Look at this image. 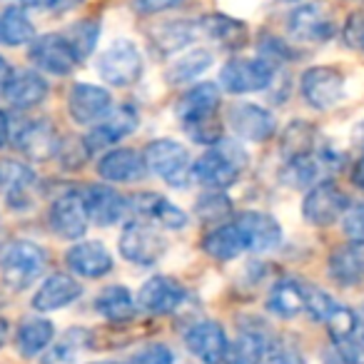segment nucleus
<instances>
[{"label":"nucleus","mask_w":364,"mask_h":364,"mask_svg":"<svg viewBox=\"0 0 364 364\" xmlns=\"http://www.w3.org/2000/svg\"><path fill=\"white\" fill-rule=\"evenodd\" d=\"M142 160L147 170L155 172L170 188H185L193 175V160H190L188 147L170 137H157L147 142V147L142 150Z\"/></svg>","instance_id":"f257e3e1"},{"label":"nucleus","mask_w":364,"mask_h":364,"mask_svg":"<svg viewBox=\"0 0 364 364\" xmlns=\"http://www.w3.org/2000/svg\"><path fill=\"white\" fill-rule=\"evenodd\" d=\"M46 264L48 255L41 245L18 240V242L8 245V250L0 257V277L11 289L21 292V289L31 287L46 272Z\"/></svg>","instance_id":"f03ea898"},{"label":"nucleus","mask_w":364,"mask_h":364,"mask_svg":"<svg viewBox=\"0 0 364 364\" xmlns=\"http://www.w3.org/2000/svg\"><path fill=\"white\" fill-rule=\"evenodd\" d=\"M142 60L140 48L127 38L112 41L97 58V75L112 87H130L142 77Z\"/></svg>","instance_id":"7ed1b4c3"},{"label":"nucleus","mask_w":364,"mask_h":364,"mask_svg":"<svg viewBox=\"0 0 364 364\" xmlns=\"http://www.w3.org/2000/svg\"><path fill=\"white\" fill-rule=\"evenodd\" d=\"M117 247H120V255L127 262L140 264V267H150V264L160 262L165 257L167 240L155 225L135 220V223L125 225Z\"/></svg>","instance_id":"20e7f679"},{"label":"nucleus","mask_w":364,"mask_h":364,"mask_svg":"<svg viewBox=\"0 0 364 364\" xmlns=\"http://www.w3.org/2000/svg\"><path fill=\"white\" fill-rule=\"evenodd\" d=\"M349 200L347 195L339 190V185H334L332 180H319L317 185L307 190L302 200V218L309 225L317 228H329L337 220H342V215L347 213Z\"/></svg>","instance_id":"39448f33"},{"label":"nucleus","mask_w":364,"mask_h":364,"mask_svg":"<svg viewBox=\"0 0 364 364\" xmlns=\"http://www.w3.org/2000/svg\"><path fill=\"white\" fill-rule=\"evenodd\" d=\"M274 73L277 70L259 58H250V60L235 58V60L225 63L220 70V85L232 95H247V92H259L272 85Z\"/></svg>","instance_id":"423d86ee"},{"label":"nucleus","mask_w":364,"mask_h":364,"mask_svg":"<svg viewBox=\"0 0 364 364\" xmlns=\"http://www.w3.org/2000/svg\"><path fill=\"white\" fill-rule=\"evenodd\" d=\"M299 90L304 102L314 110H332L344 97V77L332 65H314L302 73Z\"/></svg>","instance_id":"0eeeda50"},{"label":"nucleus","mask_w":364,"mask_h":364,"mask_svg":"<svg viewBox=\"0 0 364 364\" xmlns=\"http://www.w3.org/2000/svg\"><path fill=\"white\" fill-rule=\"evenodd\" d=\"M185 347L203 364H225L230 352V339L220 322L203 319L185 332Z\"/></svg>","instance_id":"6e6552de"},{"label":"nucleus","mask_w":364,"mask_h":364,"mask_svg":"<svg viewBox=\"0 0 364 364\" xmlns=\"http://www.w3.org/2000/svg\"><path fill=\"white\" fill-rule=\"evenodd\" d=\"M235 228L242 237L245 250H252V252H269L282 242V228L269 213L247 210L235 220Z\"/></svg>","instance_id":"1a4fd4ad"},{"label":"nucleus","mask_w":364,"mask_h":364,"mask_svg":"<svg viewBox=\"0 0 364 364\" xmlns=\"http://www.w3.org/2000/svg\"><path fill=\"white\" fill-rule=\"evenodd\" d=\"M185 287L175 277L167 274H155L147 282H142L135 302L142 312L147 314H172L182 302H185Z\"/></svg>","instance_id":"9d476101"},{"label":"nucleus","mask_w":364,"mask_h":364,"mask_svg":"<svg viewBox=\"0 0 364 364\" xmlns=\"http://www.w3.org/2000/svg\"><path fill=\"white\" fill-rule=\"evenodd\" d=\"M31 60L50 75H70L80 63L65 36H58V33H48L33 41Z\"/></svg>","instance_id":"9b49d317"},{"label":"nucleus","mask_w":364,"mask_h":364,"mask_svg":"<svg viewBox=\"0 0 364 364\" xmlns=\"http://www.w3.org/2000/svg\"><path fill=\"white\" fill-rule=\"evenodd\" d=\"M287 31L294 41L299 43H327L334 33V21L329 18V13L317 3H304V6L294 8L289 13Z\"/></svg>","instance_id":"f8f14e48"},{"label":"nucleus","mask_w":364,"mask_h":364,"mask_svg":"<svg viewBox=\"0 0 364 364\" xmlns=\"http://www.w3.org/2000/svg\"><path fill=\"white\" fill-rule=\"evenodd\" d=\"M68 110L77 125H97L112 110V97L105 87L77 82L68 95Z\"/></svg>","instance_id":"ddd939ff"},{"label":"nucleus","mask_w":364,"mask_h":364,"mask_svg":"<svg viewBox=\"0 0 364 364\" xmlns=\"http://www.w3.org/2000/svg\"><path fill=\"white\" fill-rule=\"evenodd\" d=\"M228 120L230 127L237 132V137H242L247 142H264L277 130V122H274L272 112L255 105V102H235L230 107Z\"/></svg>","instance_id":"4468645a"},{"label":"nucleus","mask_w":364,"mask_h":364,"mask_svg":"<svg viewBox=\"0 0 364 364\" xmlns=\"http://www.w3.org/2000/svg\"><path fill=\"white\" fill-rule=\"evenodd\" d=\"M80 195L87 220L92 225H100V228H110V225L120 223L127 210H130L127 208V200L117 190H112L110 185H90Z\"/></svg>","instance_id":"2eb2a0df"},{"label":"nucleus","mask_w":364,"mask_h":364,"mask_svg":"<svg viewBox=\"0 0 364 364\" xmlns=\"http://www.w3.org/2000/svg\"><path fill=\"white\" fill-rule=\"evenodd\" d=\"M87 213L80 193H65L50 205V228L63 240H80L87 232Z\"/></svg>","instance_id":"dca6fc26"},{"label":"nucleus","mask_w":364,"mask_h":364,"mask_svg":"<svg viewBox=\"0 0 364 364\" xmlns=\"http://www.w3.org/2000/svg\"><path fill=\"white\" fill-rule=\"evenodd\" d=\"M242 172V167L220 147H213L210 152H205L198 162L193 165V177L213 190H228L230 185H235Z\"/></svg>","instance_id":"f3484780"},{"label":"nucleus","mask_w":364,"mask_h":364,"mask_svg":"<svg viewBox=\"0 0 364 364\" xmlns=\"http://www.w3.org/2000/svg\"><path fill=\"white\" fill-rule=\"evenodd\" d=\"M137 122H140V115L132 105H120L115 110H110L100 122L95 125V130L87 137H82L87 145V150H100V147L115 145L122 137H127L130 132H135Z\"/></svg>","instance_id":"a211bd4d"},{"label":"nucleus","mask_w":364,"mask_h":364,"mask_svg":"<svg viewBox=\"0 0 364 364\" xmlns=\"http://www.w3.org/2000/svg\"><path fill=\"white\" fill-rule=\"evenodd\" d=\"M16 147L31 160H50L60 152V135L48 120H33L18 130Z\"/></svg>","instance_id":"6ab92c4d"},{"label":"nucleus","mask_w":364,"mask_h":364,"mask_svg":"<svg viewBox=\"0 0 364 364\" xmlns=\"http://www.w3.org/2000/svg\"><path fill=\"white\" fill-rule=\"evenodd\" d=\"M97 175L105 182H140L147 175L145 160L132 147H115L107 150L97 162Z\"/></svg>","instance_id":"aec40b11"},{"label":"nucleus","mask_w":364,"mask_h":364,"mask_svg":"<svg viewBox=\"0 0 364 364\" xmlns=\"http://www.w3.org/2000/svg\"><path fill=\"white\" fill-rule=\"evenodd\" d=\"M68 267L73 269L75 274L87 279H100L105 277L107 272L112 269V255L110 250L105 247L97 240H87V242H77L75 247L68 250L65 255Z\"/></svg>","instance_id":"412c9836"},{"label":"nucleus","mask_w":364,"mask_h":364,"mask_svg":"<svg viewBox=\"0 0 364 364\" xmlns=\"http://www.w3.org/2000/svg\"><path fill=\"white\" fill-rule=\"evenodd\" d=\"M50 87H48V80L36 70H18L11 75V80L3 87V95L18 110H31V107L41 105L48 97Z\"/></svg>","instance_id":"4be33fe9"},{"label":"nucleus","mask_w":364,"mask_h":364,"mask_svg":"<svg viewBox=\"0 0 364 364\" xmlns=\"http://www.w3.org/2000/svg\"><path fill=\"white\" fill-rule=\"evenodd\" d=\"M220 102H223V95H220V87L215 82H200V85L190 87L185 95L180 97L175 112L180 117L182 125L195 120H205V117L218 115Z\"/></svg>","instance_id":"5701e85b"},{"label":"nucleus","mask_w":364,"mask_h":364,"mask_svg":"<svg viewBox=\"0 0 364 364\" xmlns=\"http://www.w3.org/2000/svg\"><path fill=\"white\" fill-rule=\"evenodd\" d=\"M82 294V287L75 277L70 274H50L46 282L38 287L36 297H33V307L38 312H55V309H63L68 304H73L77 297Z\"/></svg>","instance_id":"b1692460"},{"label":"nucleus","mask_w":364,"mask_h":364,"mask_svg":"<svg viewBox=\"0 0 364 364\" xmlns=\"http://www.w3.org/2000/svg\"><path fill=\"white\" fill-rule=\"evenodd\" d=\"M329 277L342 287H354L364 279V245L344 242L329 255Z\"/></svg>","instance_id":"393cba45"},{"label":"nucleus","mask_w":364,"mask_h":364,"mask_svg":"<svg viewBox=\"0 0 364 364\" xmlns=\"http://www.w3.org/2000/svg\"><path fill=\"white\" fill-rule=\"evenodd\" d=\"M200 33L210 38V41L220 43L228 50H240V48L247 46L250 41V28L245 26L242 21L230 16H220V13H213V16H203L198 21Z\"/></svg>","instance_id":"a878e982"},{"label":"nucleus","mask_w":364,"mask_h":364,"mask_svg":"<svg viewBox=\"0 0 364 364\" xmlns=\"http://www.w3.org/2000/svg\"><path fill=\"white\" fill-rule=\"evenodd\" d=\"M95 309L100 317H105L112 324H125L135 317L137 302L132 292L122 284H110L95 297Z\"/></svg>","instance_id":"bb28decb"},{"label":"nucleus","mask_w":364,"mask_h":364,"mask_svg":"<svg viewBox=\"0 0 364 364\" xmlns=\"http://www.w3.org/2000/svg\"><path fill=\"white\" fill-rule=\"evenodd\" d=\"M55 339V324L46 317L23 319L16 334V347L23 357H38L43 354Z\"/></svg>","instance_id":"cd10ccee"},{"label":"nucleus","mask_w":364,"mask_h":364,"mask_svg":"<svg viewBox=\"0 0 364 364\" xmlns=\"http://www.w3.org/2000/svg\"><path fill=\"white\" fill-rule=\"evenodd\" d=\"M200 33L198 23H188V21H170V23H160L150 31V41L155 46V50L160 55H170L177 53L182 48H188V43H193Z\"/></svg>","instance_id":"c85d7f7f"},{"label":"nucleus","mask_w":364,"mask_h":364,"mask_svg":"<svg viewBox=\"0 0 364 364\" xmlns=\"http://www.w3.org/2000/svg\"><path fill=\"white\" fill-rule=\"evenodd\" d=\"M203 250L208 257L218 259V262H230V259L240 257L245 252V242L240 237L237 228L232 225H218L203 237Z\"/></svg>","instance_id":"c756f323"},{"label":"nucleus","mask_w":364,"mask_h":364,"mask_svg":"<svg viewBox=\"0 0 364 364\" xmlns=\"http://www.w3.org/2000/svg\"><path fill=\"white\" fill-rule=\"evenodd\" d=\"M267 309L274 317L294 319L304 312V292L302 284L294 279H279L267 294Z\"/></svg>","instance_id":"7c9ffc66"},{"label":"nucleus","mask_w":364,"mask_h":364,"mask_svg":"<svg viewBox=\"0 0 364 364\" xmlns=\"http://www.w3.org/2000/svg\"><path fill=\"white\" fill-rule=\"evenodd\" d=\"M0 185L6 188L11 208H28L31 205V188L36 185V175L23 165H3L0 167Z\"/></svg>","instance_id":"2f4dec72"},{"label":"nucleus","mask_w":364,"mask_h":364,"mask_svg":"<svg viewBox=\"0 0 364 364\" xmlns=\"http://www.w3.org/2000/svg\"><path fill=\"white\" fill-rule=\"evenodd\" d=\"M213 53L205 50V48H198V50H190L188 55L177 58L165 73V80L172 82V85H185V82L195 80V77L205 75V73L213 68Z\"/></svg>","instance_id":"473e14b6"},{"label":"nucleus","mask_w":364,"mask_h":364,"mask_svg":"<svg viewBox=\"0 0 364 364\" xmlns=\"http://www.w3.org/2000/svg\"><path fill=\"white\" fill-rule=\"evenodd\" d=\"M33 41H36V26L31 23V18L18 6L6 8V13L0 16V43L8 48H18Z\"/></svg>","instance_id":"72a5a7b5"},{"label":"nucleus","mask_w":364,"mask_h":364,"mask_svg":"<svg viewBox=\"0 0 364 364\" xmlns=\"http://www.w3.org/2000/svg\"><path fill=\"white\" fill-rule=\"evenodd\" d=\"M314 142H317V130H314V125H309V122H304V120H294L284 127L279 150H282L287 162L299 160V157L312 155Z\"/></svg>","instance_id":"f704fd0d"},{"label":"nucleus","mask_w":364,"mask_h":364,"mask_svg":"<svg viewBox=\"0 0 364 364\" xmlns=\"http://www.w3.org/2000/svg\"><path fill=\"white\" fill-rule=\"evenodd\" d=\"M327 324V332H329V339L332 344L337 342H347L352 339L354 334L359 332V317L352 307H344V304H337V307L329 312V317L324 319Z\"/></svg>","instance_id":"c9c22d12"},{"label":"nucleus","mask_w":364,"mask_h":364,"mask_svg":"<svg viewBox=\"0 0 364 364\" xmlns=\"http://www.w3.org/2000/svg\"><path fill=\"white\" fill-rule=\"evenodd\" d=\"M87 344V332L85 329H70L65 337L58 344L46 349V357H43V364H68L80 354V349Z\"/></svg>","instance_id":"e433bc0d"},{"label":"nucleus","mask_w":364,"mask_h":364,"mask_svg":"<svg viewBox=\"0 0 364 364\" xmlns=\"http://www.w3.org/2000/svg\"><path fill=\"white\" fill-rule=\"evenodd\" d=\"M97 38H100V23L95 21H80L75 26H70V31L65 33V41L70 43L77 60H82V58H87L95 50Z\"/></svg>","instance_id":"4c0bfd02"},{"label":"nucleus","mask_w":364,"mask_h":364,"mask_svg":"<svg viewBox=\"0 0 364 364\" xmlns=\"http://www.w3.org/2000/svg\"><path fill=\"white\" fill-rule=\"evenodd\" d=\"M230 213H232V200L223 190L200 195L195 203V215L205 223H223L225 218H230Z\"/></svg>","instance_id":"58836bf2"},{"label":"nucleus","mask_w":364,"mask_h":364,"mask_svg":"<svg viewBox=\"0 0 364 364\" xmlns=\"http://www.w3.org/2000/svg\"><path fill=\"white\" fill-rule=\"evenodd\" d=\"M319 167H322V162L314 155H307V157H299V160H289L282 177L292 188H307V185H317Z\"/></svg>","instance_id":"ea45409f"},{"label":"nucleus","mask_w":364,"mask_h":364,"mask_svg":"<svg viewBox=\"0 0 364 364\" xmlns=\"http://www.w3.org/2000/svg\"><path fill=\"white\" fill-rule=\"evenodd\" d=\"M302 292H304V312L314 322H324L329 317V312L337 307V302L322 287H317V284H302Z\"/></svg>","instance_id":"a19ab883"},{"label":"nucleus","mask_w":364,"mask_h":364,"mask_svg":"<svg viewBox=\"0 0 364 364\" xmlns=\"http://www.w3.org/2000/svg\"><path fill=\"white\" fill-rule=\"evenodd\" d=\"M255 364H304V359L297 347L282 342V339H272Z\"/></svg>","instance_id":"79ce46f5"},{"label":"nucleus","mask_w":364,"mask_h":364,"mask_svg":"<svg viewBox=\"0 0 364 364\" xmlns=\"http://www.w3.org/2000/svg\"><path fill=\"white\" fill-rule=\"evenodd\" d=\"M185 132L193 137L195 142L200 145H218L223 140V122L218 120V115L213 117H205V120H195L185 125Z\"/></svg>","instance_id":"37998d69"},{"label":"nucleus","mask_w":364,"mask_h":364,"mask_svg":"<svg viewBox=\"0 0 364 364\" xmlns=\"http://www.w3.org/2000/svg\"><path fill=\"white\" fill-rule=\"evenodd\" d=\"M342 230L347 235V242L364 245V203L347 208V213L342 215Z\"/></svg>","instance_id":"c03bdc74"},{"label":"nucleus","mask_w":364,"mask_h":364,"mask_svg":"<svg viewBox=\"0 0 364 364\" xmlns=\"http://www.w3.org/2000/svg\"><path fill=\"white\" fill-rule=\"evenodd\" d=\"M130 364H175V354L167 344L162 342H152L145 344L140 352L132 354Z\"/></svg>","instance_id":"a18cd8bd"},{"label":"nucleus","mask_w":364,"mask_h":364,"mask_svg":"<svg viewBox=\"0 0 364 364\" xmlns=\"http://www.w3.org/2000/svg\"><path fill=\"white\" fill-rule=\"evenodd\" d=\"M152 220H157L160 225H165L167 230H182L185 225H188V215L182 213L177 205H172L167 198H162L160 203H157L155 213H152Z\"/></svg>","instance_id":"49530a36"},{"label":"nucleus","mask_w":364,"mask_h":364,"mask_svg":"<svg viewBox=\"0 0 364 364\" xmlns=\"http://www.w3.org/2000/svg\"><path fill=\"white\" fill-rule=\"evenodd\" d=\"M259 60H264L267 65H272L274 70H277V68L282 65V63L292 60V58H289V48L284 46L282 41H277V38L267 36L262 43H259Z\"/></svg>","instance_id":"de8ad7c7"},{"label":"nucleus","mask_w":364,"mask_h":364,"mask_svg":"<svg viewBox=\"0 0 364 364\" xmlns=\"http://www.w3.org/2000/svg\"><path fill=\"white\" fill-rule=\"evenodd\" d=\"M185 0H135V11L142 16H157V13H167L180 8Z\"/></svg>","instance_id":"09e8293b"},{"label":"nucleus","mask_w":364,"mask_h":364,"mask_svg":"<svg viewBox=\"0 0 364 364\" xmlns=\"http://www.w3.org/2000/svg\"><path fill=\"white\" fill-rule=\"evenodd\" d=\"M344 38L349 41V46L362 48L364 50V16H352L344 26Z\"/></svg>","instance_id":"8fccbe9b"},{"label":"nucleus","mask_w":364,"mask_h":364,"mask_svg":"<svg viewBox=\"0 0 364 364\" xmlns=\"http://www.w3.org/2000/svg\"><path fill=\"white\" fill-rule=\"evenodd\" d=\"M8 137H11V120L3 110H0V147H6Z\"/></svg>","instance_id":"3c124183"},{"label":"nucleus","mask_w":364,"mask_h":364,"mask_svg":"<svg viewBox=\"0 0 364 364\" xmlns=\"http://www.w3.org/2000/svg\"><path fill=\"white\" fill-rule=\"evenodd\" d=\"M352 182L357 185V188L364 190V155L357 160V165L352 167Z\"/></svg>","instance_id":"603ef678"},{"label":"nucleus","mask_w":364,"mask_h":364,"mask_svg":"<svg viewBox=\"0 0 364 364\" xmlns=\"http://www.w3.org/2000/svg\"><path fill=\"white\" fill-rule=\"evenodd\" d=\"M80 3L82 0H55V3H53V11L55 13H70L73 8H77Z\"/></svg>","instance_id":"864d4df0"},{"label":"nucleus","mask_w":364,"mask_h":364,"mask_svg":"<svg viewBox=\"0 0 364 364\" xmlns=\"http://www.w3.org/2000/svg\"><path fill=\"white\" fill-rule=\"evenodd\" d=\"M11 75H13V70H11V65H8V60L6 58H0V92H3L6 82L11 80Z\"/></svg>","instance_id":"5fc2aeb1"},{"label":"nucleus","mask_w":364,"mask_h":364,"mask_svg":"<svg viewBox=\"0 0 364 364\" xmlns=\"http://www.w3.org/2000/svg\"><path fill=\"white\" fill-rule=\"evenodd\" d=\"M352 140L357 142V145L364 150V120H359L357 125H354V130H352Z\"/></svg>","instance_id":"6e6d98bb"},{"label":"nucleus","mask_w":364,"mask_h":364,"mask_svg":"<svg viewBox=\"0 0 364 364\" xmlns=\"http://www.w3.org/2000/svg\"><path fill=\"white\" fill-rule=\"evenodd\" d=\"M26 8H36V11H41V8H53V3L55 0H21Z\"/></svg>","instance_id":"4d7b16f0"},{"label":"nucleus","mask_w":364,"mask_h":364,"mask_svg":"<svg viewBox=\"0 0 364 364\" xmlns=\"http://www.w3.org/2000/svg\"><path fill=\"white\" fill-rule=\"evenodd\" d=\"M8 332H11V327H8L6 317H0V349H3V344L8 342Z\"/></svg>","instance_id":"13d9d810"},{"label":"nucleus","mask_w":364,"mask_h":364,"mask_svg":"<svg viewBox=\"0 0 364 364\" xmlns=\"http://www.w3.org/2000/svg\"><path fill=\"white\" fill-rule=\"evenodd\" d=\"M352 3H364V0H352Z\"/></svg>","instance_id":"bf43d9fd"}]
</instances>
